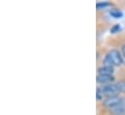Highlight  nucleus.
<instances>
[{
  "label": "nucleus",
  "instance_id": "obj_2",
  "mask_svg": "<svg viewBox=\"0 0 125 115\" xmlns=\"http://www.w3.org/2000/svg\"><path fill=\"white\" fill-rule=\"evenodd\" d=\"M102 91H103V95L107 96L108 98L109 97H115V96H117V94L119 93L118 89L115 84H107L105 86L102 87Z\"/></svg>",
  "mask_w": 125,
  "mask_h": 115
},
{
  "label": "nucleus",
  "instance_id": "obj_5",
  "mask_svg": "<svg viewBox=\"0 0 125 115\" xmlns=\"http://www.w3.org/2000/svg\"><path fill=\"white\" fill-rule=\"evenodd\" d=\"M114 74V68L113 67H108V66H102L98 69V75H103V76H113Z\"/></svg>",
  "mask_w": 125,
  "mask_h": 115
},
{
  "label": "nucleus",
  "instance_id": "obj_1",
  "mask_svg": "<svg viewBox=\"0 0 125 115\" xmlns=\"http://www.w3.org/2000/svg\"><path fill=\"white\" fill-rule=\"evenodd\" d=\"M121 104H124V102H123V99L120 98L119 96L109 97L103 101V105L106 107H109V108H112V107L116 106V105H121Z\"/></svg>",
  "mask_w": 125,
  "mask_h": 115
},
{
  "label": "nucleus",
  "instance_id": "obj_13",
  "mask_svg": "<svg viewBox=\"0 0 125 115\" xmlns=\"http://www.w3.org/2000/svg\"><path fill=\"white\" fill-rule=\"evenodd\" d=\"M122 52H123V55L125 56V45L122 47Z\"/></svg>",
  "mask_w": 125,
  "mask_h": 115
},
{
  "label": "nucleus",
  "instance_id": "obj_7",
  "mask_svg": "<svg viewBox=\"0 0 125 115\" xmlns=\"http://www.w3.org/2000/svg\"><path fill=\"white\" fill-rule=\"evenodd\" d=\"M110 15L115 19H120L123 17V13L121 11H119L118 9H112L110 11Z\"/></svg>",
  "mask_w": 125,
  "mask_h": 115
},
{
  "label": "nucleus",
  "instance_id": "obj_11",
  "mask_svg": "<svg viewBox=\"0 0 125 115\" xmlns=\"http://www.w3.org/2000/svg\"><path fill=\"white\" fill-rule=\"evenodd\" d=\"M96 98H97V100H101L103 98L102 88H97V90H96Z\"/></svg>",
  "mask_w": 125,
  "mask_h": 115
},
{
  "label": "nucleus",
  "instance_id": "obj_10",
  "mask_svg": "<svg viewBox=\"0 0 125 115\" xmlns=\"http://www.w3.org/2000/svg\"><path fill=\"white\" fill-rule=\"evenodd\" d=\"M109 5H110V4H109L108 2H97V3H96V8H97L98 10H101V9L107 8Z\"/></svg>",
  "mask_w": 125,
  "mask_h": 115
},
{
  "label": "nucleus",
  "instance_id": "obj_6",
  "mask_svg": "<svg viewBox=\"0 0 125 115\" xmlns=\"http://www.w3.org/2000/svg\"><path fill=\"white\" fill-rule=\"evenodd\" d=\"M111 113H113L114 115H122L125 113V105L124 104L118 105L116 106H114L112 108H110Z\"/></svg>",
  "mask_w": 125,
  "mask_h": 115
},
{
  "label": "nucleus",
  "instance_id": "obj_4",
  "mask_svg": "<svg viewBox=\"0 0 125 115\" xmlns=\"http://www.w3.org/2000/svg\"><path fill=\"white\" fill-rule=\"evenodd\" d=\"M96 80L98 83H102V84H106L109 82H112L114 80V77L113 76H103V75H98L96 77Z\"/></svg>",
  "mask_w": 125,
  "mask_h": 115
},
{
  "label": "nucleus",
  "instance_id": "obj_9",
  "mask_svg": "<svg viewBox=\"0 0 125 115\" xmlns=\"http://www.w3.org/2000/svg\"><path fill=\"white\" fill-rule=\"evenodd\" d=\"M115 85L117 87L119 93H125V81H118L115 83Z\"/></svg>",
  "mask_w": 125,
  "mask_h": 115
},
{
  "label": "nucleus",
  "instance_id": "obj_12",
  "mask_svg": "<svg viewBox=\"0 0 125 115\" xmlns=\"http://www.w3.org/2000/svg\"><path fill=\"white\" fill-rule=\"evenodd\" d=\"M119 30H120V25H119V24H115V25H114V26L111 28V32H112L113 34H115V33L118 32Z\"/></svg>",
  "mask_w": 125,
  "mask_h": 115
},
{
  "label": "nucleus",
  "instance_id": "obj_3",
  "mask_svg": "<svg viewBox=\"0 0 125 115\" xmlns=\"http://www.w3.org/2000/svg\"><path fill=\"white\" fill-rule=\"evenodd\" d=\"M108 54L110 55V57L112 58V60H113L114 64H115V66H119V65H121V64L123 63V59H122L120 53H119L117 50L112 49Z\"/></svg>",
  "mask_w": 125,
  "mask_h": 115
},
{
  "label": "nucleus",
  "instance_id": "obj_8",
  "mask_svg": "<svg viewBox=\"0 0 125 115\" xmlns=\"http://www.w3.org/2000/svg\"><path fill=\"white\" fill-rule=\"evenodd\" d=\"M104 66H108V67H114L115 66V64H114V62H113V60H112V58L110 57V55L109 54H107L105 58H104Z\"/></svg>",
  "mask_w": 125,
  "mask_h": 115
}]
</instances>
